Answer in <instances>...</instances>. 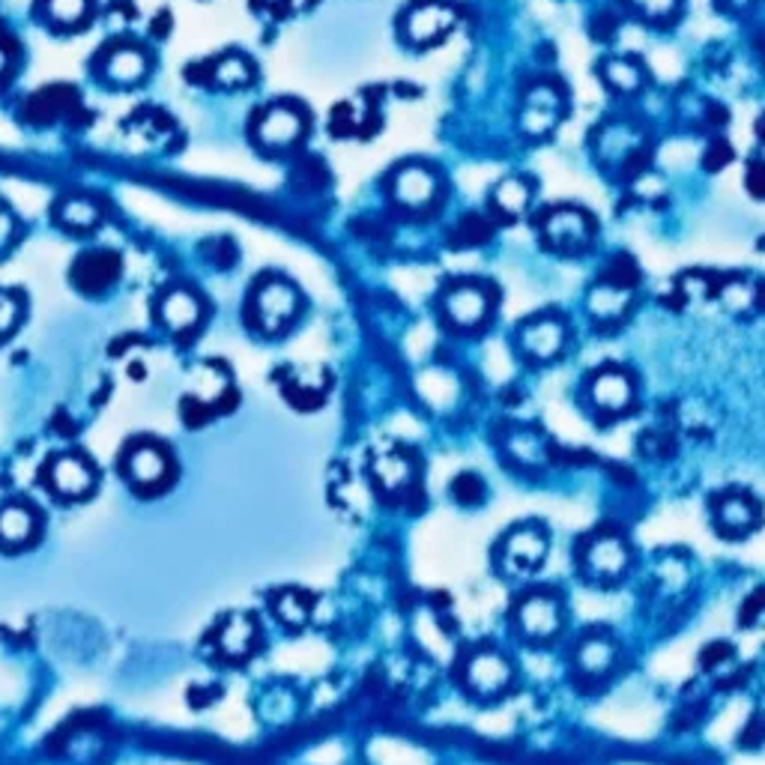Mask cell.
I'll return each instance as SVG.
<instances>
[{"instance_id":"6da1fadb","label":"cell","mask_w":765,"mask_h":765,"mask_svg":"<svg viewBox=\"0 0 765 765\" xmlns=\"http://www.w3.org/2000/svg\"><path fill=\"white\" fill-rule=\"evenodd\" d=\"M120 473L126 476L129 488L141 497H156L174 481V461L170 452L156 440H132L120 455Z\"/></svg>"},{"instance_id":"7a4b0ae2","label":"cell","mask_w":765,"mask_h":765,"mask_svg":"<svg viewBox=\"0 0 765 765\" xmlns=\"http://www.w3.org/2000/svg\"><path fill=\"white\" fill-rule=\"evenodd\" d=\"M299 293L297 287L287 285L281 278H266L255 287L248 302V320L264 335H281L297 320Z\"/></svg>"},{"instance_id":"3957f363","label":"cell","mask_w":765,"mask_h":765,"mask_svg":"<svg viewBox=\"0 0 765 765\" xmlns=\"http://www.w3.org/2000/svg\"><path fill=\"white\" fill-rule=\"evenodd\" d=\"M628 563H631V553H628L625 539L613 530H601L596 535H589L584 551H580L584 577L601 580V584L619 580L628 572Z\"/></svg>"},{"instance_id":"277c9868","label":"cell","mask_w":765,"mask_h":765,"mask_svg":"<svg viewBox=\"0 0 765 765\" xmlns=\"http://www.w3.org/2000/svg\"><path fill=\"white\" fill-rule=\"evenodd\" d=\"M547 532L535 523L518 526L511 530L500 544V568L509 577H530L532 572H539L547 559Z\"/></svg>"},{"instance_id":"5b68a950","label":"cell","mask_w":765,"mask_h":765,"mask_svg":"<svg viewBox=\"0 0 765 765\" xmlns=\"http://www.w3.org/2000/svg\"><path fill=\"white\" fill-rule=\"evenodd\" d=\"M96 481L99 476H96L93 464L78 452L54 455L45 467V488L52 490L57 500H85L96 490Z\"/></svg>"},{"instance_id":"8992f818","label":"cell","mask_w":765,"mask_h":765,"mask_svg":"<svg viewBox=\"0 0 765 765\" xmlns=\"http://www.w3.org/2000/svg\"><path fill=\"white\" fill-rule=\"evenodd\" d=\"M714 530L730 542H742L763 523V506L747 490H723L712 502Z\"/></svg>"},{"instance_id":"52a82bcc","label":"cell","mask_w":765,"mask_h":765,"mask_svg":"<svg viewBox=\"0 0 765 765\" xmlns=\"http://www.w3.org/2000/svg\"><path fill=\"white\" fill-rule=\"evenodd\" d=\"M563 605L553 592H530L514 607V622L523 637L532 643H547L559 634L563 628Z\"/></svg>"},{"instance_id":"ba28073f","label":"cell","mask_w":765,"mask_h":765,"mask_svg":"<svg viewBox=\"0 0 765 765\" xmlns=\"http://www.w3.org/2000/svg\"><path fill=\"white\" fill-rule=\"evenodd\" d=\"M257 643H260V625L252 613H231L213 628V652L228 664L252 658Z\"/></svg>"},{"instance_id":"9c48e42d","label":"cell","mask_w":765,"mask_h":765,"mask_svg":"<svg viewBox=\"0 0 765 765\" xmlns=\"http://www.w3.org/2000/svg\"><path fill=\"white\" fill-rule=\"evenodd\" d=\"M306 135V114L293 102H276L257 118L255 138L266 149L293 147Z\"/></svg>"},{"instance_id":"30bf717a","label":"cell","mask_w":765,"mask_h":765,"mask_svg":"<svg viewBox=\"0 0 765 765\" xmlns=\"http://www.w3.org/2000/svg\"><path fill=\"white\" fill-rule=\"evenodd\" d=\"M514 669L500 655L497 648H478L467 658V669H464V681L476 697H500L511 685Z\"/></svg>"},{"instance_id":"8fae6325","label":"cell","mask_w":765,"mask_h":765,"mask_svg":"<svg viewBox=\"0 0 765 765\" xmlns=\"http://www.w3.org/2000/svg\"><path fill=\"white\" fill-rule=\"evenodd\" d=\"M457 15L448 3H440V0H428V3H419L410 10L404 22L407 40L413 45H436L446 40L448 33L455 31Z\"/></svg>"},{"instance_id":"7c38bea8","label":"cell","mask_w":765,"mask_h":765,"mask_svg":"<svg viewBox=\"0 0 765 765\" xmlns=\"http://www.w3.org/2000/svg\"><path fill=\"white\" fill-rule=\"evenodd\" d=\"M544 240L559 248L563 255H574V252H584L589 245V236H592V224L580 210H553L544 219Z\"/></svg>"},{"instance_id":"4fadbf2b","label":"cell","mask_w":765,"mask_h":765,"mask_svg":"<svg viewBox=\"0 0 765 765\" xmlns=\"http://www.w3.org/2000/svg\"><path fill=\"white\" fill-rule=\"evenodd\" d=\"M40 514L27 502H3L0 506V547L3 551H24L40 539Z\"/></svg>"},{"instance_id":"5bb4252c","label":"cell","mask_w":765,"mask_h":765,"mask_svg":"<svg viewBox=\"0 0 765 765\" xmlns=\"http://www.w3.org/2000/svg\"><path fill=\"white\" fill-rule=\"evenodd\" d=\"M443 309H446V318L457 330H478L490 314V297L488 290H481L478 285H461L455 290H448L446 299H443Z\"/></svg>"},{"instance_id":"9a60e30c","label":"cell","mask_w":765,"mask_h":765,"mask_svg":"<svg viewBox=\"0 0 765 765\" xmlns=\"http://www.w3.org/2000/svg\"><path fill=\"white\" fill-rule=\"evenodd\" d=\"M589 401L607 415L625 413L634 401V382L622 368H605L589 380Z\"/></svg>"},{"instance_id":"2e32d148","label":"cell","mask_w":765,"mask_h":765,"mask_svg":"<svg viewBox=\"0 0 765 765\" xmlns=\"http://www.w3.org/2000/svg\"><path fill=\"white\" fill-rule=\"evenodd\" d=\"M120 278V257L114 252H90L73 266V281L81 293H106Z\"/></svg>"},{"instance_id":"e0dca14e","label":"cell","mask_w":765,"mask_h":765,"mask_svg":"<svg viewBox=\"0 0 765 765\" xmlns=\"http://www.w3.org/2000/svg\"><path fill=\"white\" fill-rule=\"evenodd\" d=\"M203 318V306L198 293H191L186 287H174L168 293H162L159 299V320L162 326L170 332H191Z\"/></svg>"},{"instance_id":"ac0fdd59","label":"cell","mask_w":765,"mask_h":765,"mask_svg":"<svg viewBox=\"0 0 765 765\" xmlns=\"http://www.w3.org/2000/svg\"><path fill=\"white\" fill-rule=\"evenodd\" d=\"M565 347V326L556 318H539L521 330V351L535 362H551Z\"/></svg>"},{"instance_id":"d6986e66","label":"cell","mask_w":765,"mask_h":765,"mask_svg":"<svg viewBox=\"0 0 765 765\" xmlns=\"http://www.w3.org/2000/svg\"><path fill=\"white\" fill-rule=\"evenodd\" d=\"M392 195L404 210H425L436 198V177L428 168L410 165L395 174Z\"/></svg>"},{"instance_id":"ffe728a7","label":"cell","mask_w":765,"mask_h":765,"mask_svg":"<svg viewBox=\"0 0 765 765\" xmlns=\"http://www.w3.org/2000/svg\"><path fill=\"white\" fill-rule=\"evenodd\" d=\"M523 129L530 132V135H544V132H551L553 126H556V120H559V93L553 90V87H539V90H532L530 99H526V106H523Z\"/></svg>"},{"instance_id":"44dd1931","label":"cell","mask_w":765,"mask_h":765,"mask_svg":"<svg viewBox=\"0 0 765 765\" xmlns=\"http://www.w3.org/2000/svg\"><path fill=\"white\" fill-rule=\"evenodd\" d=\"M372 473L374 478H377L382 494L398 497V494H404V490L410 488V481H413V461L407 455H401V452H386V455H380L374 461Z\"/></svg>"},{"instance_id":"7402d4cb","label":"cell","mask_w":765,"mask_h":765,"mask_svg":"<svg viewBox=\"0 0 765 765\" xmlns=\"http://www.w3.org/2000/svg\"><path fill=\"white\" fill-rule=\"evenodd\" d=\"M617 664V643L607 634H589L577 646V669L586 676H605Z\"/></svg>"},{"instance_id":"603a6c76","label":"cell","mask_w":765,"mask_h":765,"mask_svg":"<svg viewBox=\"0 0 765 765\" xmlns=\"http://www.w3.org/2000/svg\"><path fill=\"white\" fill-rule=\"evenodd\" d=\"M106 75L114 85H138L147 75V57L135 45H120L106 57Z\"/></svg>"},{"instance_id":"cb8c5ba5","label":"cell","mask_w":765,"mask_h":765,"mask_svg":"<svg viewBox=\"0 0 765 765\" xmlns=\"http://www.w3.org/2000/svg\"><path fill=\"white\" fill-rule=\"evenodd\" d=\"M99 207H96L90 198H81V195H73V198H64L60 207H57V222L64 224L66 231H75V234H87L99 224Z\"/></svg>"},{"instance_id":"d4e9b609","label":"cell","mask_w":765,"mask_h":765,"mask_svg":"<svg viewBox=\"0 0 765 765\" xmlns=\"http://www.w3.org/2000/svg\"><path fill=\"white\" fill-rule=\"evenodd\" d=\"M273 610H276V617L281 619V625L302 628L309 622L311 610H314V598H311L309 592H302V589H285V592H278V598L273 601Z\"/></svg>"},{"instance_id":"484cf974","label":"cell","mask_w":765,"mask_h":765,"mask_svg":"<svg viewBox=\"0 0 765 765\" xmlns=\"http://www.w3.org/2000/svg\"><path fill=\"white\" fill-rule=\"evenodd\" d=\"M530 198L532 191L530 186H526V180L509 177V180H502L500 186H497V191H494V207L506 215H521L523 210L530 207Z\"/></svg>"},{"instance_id":"4316f807","label":"cell","mask_w":765,"mask_h":765,"mask_svg":"<svg viewBox=\"0 0 765 765\" xmlns=\"http://www.w3.org/2000/svg\"><path fill=\"white\" fill-rule=\"evenodd\" d=\"M45 15L57 27H81L90 15V0H45Z\"/></svg>"},{"instance_id":"83f0119b","label":"cell","mask_w":765,"mask_h":765,"mask_svg":"<svg viewBox=\"0 0 765 765\" xmlns=\"http://www.w3.org/2000/svg\"><path fill=\"white\" fill-rule=\"evenodd\" d=\"M252 78H255V66L248 64L245 57H240V54H228L215 66V81L222 87H231V90L252 85Z\"/></svg>"},{"instance_id":"f1b7e54d","label":"cell","mask_w":765,"mask_h":765,"mask_svg":"<svg viewBox=\"0 0 765 765\" xmlns=\"http://www.w3.org/2000/svg\"><path fill=\"white\" fill-rule=\"evenodd\" d=\"M485 494H488V488H485V481H481L476 473H461V476L452 481V500H455L457 506L476 509V506H481V500H485Z\"/></svg>"},{"instance_id":"f546056e","label":"cell","mask_w":765,"mask_h":765,"mask_svg":"<svg viewBox=\"0 0 765 765\" xmlns=\"http://www.w3.org/2000/svg\"><path fill=\"white\" fill-rule=\"evenodd\" d=\"M607 81L617 87V90H637L640 81H643V73H640V66L631 64V60H610V66H607Z\"/></svg>"},{"instance_id":"4dcf8cb0","label":"cell","mask_w":765,"mask_h":765,"mask_svg":"<svg viewBox=\"0 0 765 765\" xmlns=\"http://www.w3.org/2000/svg\"><path fill=\"white\" fill-rule=\"evenodd\" d=\"M19 323H22V299L10 290H0V339H10L19 330Z\"/></svg>"},{"instance_id":"1f68e13d","label":"cell","mask_w":765,"mask_h":765,"mask_svg":"<svg viewBox=\"0 0 765 765\" xmlns=\"http://www.w3.org/2000/svg\"><path fill=\"white\" fill-rule=\"evenodd\" d=\"M634 7L652 22H664L676 12V0H634Z\"/></svg>"},{"instance_id":"d6a6232c","label":"cell","mask_w":765,"mask_h":765,"mask_svg":"<svg viewBox=\"0 0 765 765\" xmlns=\"http://www.w3.org/2000/svg\"><path fill=\"white\" fill-rule=\"evenodd\" d=\"M730 159H733V147H727V141H714L712 147L706 149V159L702 162L712 170H721Z\"/></svg>"},{"instance_id":"836d02e7","label":"cell","mask_w":765,"mask_h":765,"mask_svg":"<svg viewBox=\"0 0 765 765\" xmlns=\"http://www.w3.org/2000/svg\"><path fill=\"white\" fill-rule=\"evenodd\" d=\"M747 189L756 198H765V162H754L747 170Z\"/></svg>"},{"instance_id":"e575fe53","label":"cell","mask_w":765,"mask_h":765,"mask_svg":"<svg viewBox=\"0 0 765 765\" xmlns=\"http://www.w3.org/2000/svg\"><path fill=\"white\" fill-rule=\"evenodd\" d=\"M12 234H15V219H12L10 210H7V207L0 203V248L10 243Z\"/></svg>"},{"instance_id":"d590c367","label":"cell","mask_w":765,"mask_h":765,"mask_svg":"<svg viewBox=\"0 0 765 765\" xmlns=\"http://www.w3.org/2000/svg\"><path fill=\"white\" fill-rule=\"evenodd\" d=\"M10 66H12V48L7 40H0V75L10 73Z\"/></svg>"},{"instance_id":"8d00e7d4","label":"cell","mask_w":765,"mask_h":765,"mask_svg":"<svg viewBox=\"0 0 765 765\" xmlns=\"http://www.w3.org/2000/svg\"><path fill=\"white\" fill-rule=\"evenodd\" d=\"M727 3H735V7H744L747 0H727Z\"/></svg>"}]
</instances>
